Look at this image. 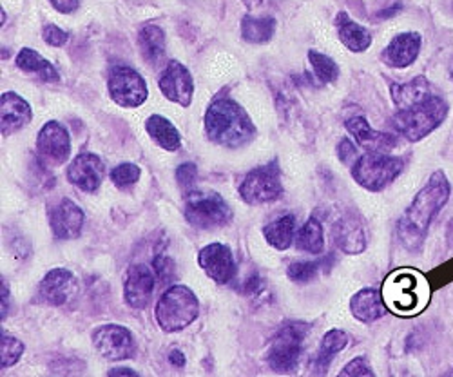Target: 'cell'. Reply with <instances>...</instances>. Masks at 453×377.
Here are the masks:
<instances>
[{
    "label": "cell",
    "mask_w": 453,
    "mask_h": 377,
    "mask_svg": "<svg viewBox=\"0 0 453 377\" xmlns=\"http://www.w3.org/2000/svg\"><path fill=\"white\" fill-rule=\"evenodd\" d=\"M145 129H147L149 136L153 138L162 149H167V150L180 149L181 136H180L178 129L167 119H164L160 115L149 117L145 122Z\"/></svg>",
    "instance_id": "obj_30"
},
{
    "label": "cell",
    "mask_w": 453,
    "mask_h": 377,
    "mask_svg": "<svg viewBox=\"0 0 453 377\" xmlns=\"http://www.w3.org/2000/svg\"><path fill=\"white\" fill-rule=\"evenodd\" d=\"M451 6H453V0H451Z\"/></svg>",
    "instance_id": "obj_48"
},
{
    "label": "cell",
    "mask_w": 453,
    "mask_h": 377,
    "mask_svg": "<svg viewBox=\"0 0 453 377\" xmlns=\"http://www.w3.org/2000/svg\"><path fill=\"white\" fill-rule=\"evenodd\" d=\"M243 3H245V6H247L249 10H254V8L261 6V3H263V0H243Z\"/></svg>",
    "instance_id": "obj_46"
},
{
    "label": "cell",
    "mask_w": 453,
    "mask_h": 377,
    "mask_svg": "<svg viewBox=\"0 0 453 377\" xmlns=\"http://www.w3.org/2000/svg\"><path fill=\"white\" fill-rule=\"evenodd\" d=\"M169 361H171L174 366H178V368L185 366V356H183L181 350H178V349H174V350L169 354Z\"/></svg>",
    "instance_id": "obj_43"
},
{
    "label": "cell",
    "mask_w": 453,
    "mask_h": 377,
    "mask_svg": "<svg viewBox=\"0 0 453 377\" xmlns=\"http://www.w3.org/2000/svg\"><path fill=\"white\" fill-rule=\"evenodd\" d=\"M105 176L104 162L93 153H82L67 167V180L84 193H93L102 185Z\"/></svg>",
    "instance_id": "obj_16"
},
{
    "label": "cell",
    "mask_w": 453,
    "mask_h": 377,
    "mask_svg": "<svg viewBox=\"0 0 453 377\" xmlns=\"http://www.w3.org/2000/svg\"><path fill=\"white\" fill-rule=\"evenodd\" d=\"M337 155L345 164H349L352 160L356 162L357 160V149H356V145L350 140L345 138V140L339 142V145H337Z\"/></svg>",
    "instance_id": "obj_41"
},
{
    "label": "cell",
    "mask_w": 453,
    "mask_h": 377,
    "mask_svg": "<svg viewBox=\"0 0 453 377\" xmlns=\"http://www.w3.org/2000/svg\"><path fill=\"white\" fill-rule=\"evenodd\" d=\"M343 375H373L372 368L366 365L365 358H356L352 359L343 370H342Z\"/></svg>",
    "instance_id": "obj_40"
},
{
    "label": "cell",
    "mask_w": 453,
    "mask_h": 377,
    "mask_svg": "<svg viewBox=\"0 0 453 377\" xmlns=\"http://www.w3.org/2000/svg\"><path fill=\"white\" fill-rule=\"evenodd\" d=\"M339 39L354 53H361L370 48L372 44V35L366 27L354 22L347 13H339L335 19Z\"/></svg>",
    "instance_id": "obj_24"
},
{
    "label": "cell",
    "mask_w": 453,
    "mask_h": 377,
    "mask_svg": "<svg viewBox=\"0 0 453 377\" xmlns=\"http://www.w3.org/2000/svg\"><path fill=\"white\" fill-rule=\"evenodd\" d=\"M138 44L147 62L157 64L165 55V33L158 26H143L138 33Z\"/></svg>",
    "instance_id": "obj_29"
},
{
    "label": "cell",
    "mask_w": 453,
    "mask_h": 377,
    "mask_svg": "<svg viewBox=\"0 0 453 377\" xmlns=\"http://www.w3.org/2000/svg\"><path fill=\"white\" fill-rule=\"evenodd\" d=\"M345 126L356 138L357 145L372 150V153H390L394 147H397V136L372 129L365 117H352L347 120Z\"/></svg>",
    "instance_id": "obj_18"
},
{
    "label": "cell",
    "mask_w": 453,
    "mask_h": 377,
    "mask_svg": "<svg viewBox=\"0 0 453 377\" xmlns=\"http://www.w3.org/2000/svg\"><path fill=\"white\" fill-rule=\"evenodd\" d=\"M349 343V335L343 330H330L325 334V337L321 339V345L319 350L316 354V361H314V372L323 375L328 372V366L332 363V359L339 354L343 352V349Z\"/></svg>",
    "instance_id": "obj_25"
},
{
    "label": "cell",
    "mask_w": 453,
    "mask_h": 377,
    "mask_svg": "<svg viewBox=\"0 0 453 377\" xmlns=\"http://www.w3.org/2000/svg\"><path fill=\"white\" fill-rule=\"evenodd\" d=\"M196 174H198V169L195 164H183L178 167L176 171V178H178V183L181 185V188H185V191H193L195 188V181H196Z\"/></svg>",
    "instance_id": "obj_37"
},
{
    "label": "cell",
    "mask_w": 453,
    "mask_h": 377,
    "mask_svg": "<svg viewBox=\"0 0 453 377\" xmlns=\"http://www.w3.org/2000/svg\"><path fill=\"white\" fill-rule=\"evenodd\" d=\"M334 242L347 254H359L366 249V235L354 214L339 218L334 225Z\"/></svg>",
    "instance_id": "obj_22"
},
{
    "label": "cell",
    "mask_w": 453,
    "mask_h": 377,
    "mask_svg": "<svg viewBox=\"0 0 453 377\" xmlns=\"http://www.w3.org/2000/svg\"><path fill=\"white\" fill-rule=\"evenodd\" d=\"M153 269L157 273V276H160L162 280H171L174 274V265L173 261L165 256H157L153 261Z\"/></svg>",
    "instance_id": "obj_39"
},
{
    "label": "cell",
    "mask_w": 453,
    "mask_h": 377,
    "mask_svg": "<svg viewBox=\"0 0 453 377\" xmlns=\"http://www.w3.org/2000/svg\"><path fill=\"white\" fill-rule=\"evenodd\" d=\"M319 269L318 261H294L287 269V276L294 283H309L311 280L316 278Z\"/></svg>",
    "instance_id": "obj_35"
},
{
    "label": "cell",
    "mask_w": 453,
    "mask_h": 377,
    "mask_svg": "<svg viewBox=\"0 0 453 377\" xmlns=\"http://www.w3.org/2000/svg\"><path fill=\"white\" fill-rule=\"evenodd\" d=\"M350 311L356 319L363 323H370L385 316L387 305L383 294L375 289H363L350 299Z\"/></svg>",
    "instance_id": "obj_23"
},
{
    "label": "cell",
    "mask_w": 453,
    "mask_h": 377,
    "mask_svg": "<svg viewBox=\"0 0 453 377\" xmlns=\"http://www.w3.org/2000/svg\"><path fill=\"white\" fill-rule=\"evenodd\" d=\"M77 289L79 281L73 273L65 269H53L41 283V296L44 297L46 304L60 307L67 304L74 292H77Z\"/></svg>",
    "instance_id": "obj_19"
},
{
    "label": "cell",
    "mask_w": 453,
    "mask_h": 377,
    "mask_svg": "<svg viewBox=\"0 0 453 377\" xmlns=\"http://www.w3.org/2000/svg\"><path fill=\"white\" fill-rule=\"evenodd\" d=\"M42 36L44 41L50 44V46H55V48H62L65 46V42L69 41V33H65L64 29H60L58 26H46L44 31H42Z\"/></svg>",
    "instance_id": "obj_38"
},
{
    "label": "cell",
    "mask_w": 453,
    "mask_h": 377,
    "mask_svg": "<svg viewBox=\"0 0 453 377\" xmlns=\"http://www.w3.org/2000/svg\"><path fill=\"white\" fill-rule=\"evenodd\" d=\"M428 281L415 271H397L383 285L385 305L395 314H415L428 304Z\"/></svg>",
    "instance_id": "obj_3"
},
{
    "label": "cell",
    "mask_w": 453,
    "mask_h": 377,
    "mask_svg": "<svg viewBox=\"0 0 453 377\" xmlns=\"http://www.w3.org/2000/svg\"><path fill=\"white\" fill-rule=\"evenodd\" d=\"M51 4L60 13H73L81 6V0H51Z\"/></svg>",
    "instance_id": "obj_42"
},
{
    "label": "cell",
    "mask_w": 453,
    "mask_h": 377,
    "mask_svg": "<svg viewBox=\"0 0 453 377\" xmlns=\"http://www.w3.org/2000/svg\"><path fill=\"white\" fill-rule=\"evenodd\" d=\"M198 263L207 276L219 285L229 283L238 271L231 249L223 243H211L203 247L198 254Z\"/></svg>",
    "instance_id": "obj_14"
},
{
    "label": "cell",
    "mask_w": 453,
    "mask_h": 377,
    "mask_svg": "<svg viewBox=\"0 0 453 377\" xmlns=\"http://www.w3.org/2000/svg\"><path fill=\"white\" fill-rule=\"evenodd\" d=\"M281 173L278 164H267L250 171L240 185V196L245 204L261 205L281 196Z\"/></svg>",
    "instance_id": "obj_9"
},
{
    "label": "cell",
    "mask_w": 453,
    "mask_h": 377,
    "mask_svg": "<svg viewBox=\"0 0 453 377\" xmlns=\"http://www.w3.org/2000/svg\"><path fill=\"white\" fill-rule=\"evenodd\" d=\"M36 155L51 167L62 165L71 155V138L67 129L55 120L48 122L36 138Z\"/></svg>",
    "instance_id": "obj_12"
},
{
    "label": "cell",
    "mask_w": 453,
    "mask_h": 377,
    "mask_svg": "<svg viewBox=\"0 0 453 377\" xmlns=\"http://www.w3.org/2000/svg\"><path fill=\"white\" fill-rule=\"evenodd\" d=\"M419 51H421V35L408 31L394 36L392 42L383 53V58L390 67L401 69L413 64L415 58L419 57Z\"/></svg>",
    "instance_id": "obj_21"
},
{
    "label": "cell",
    "mask_w": 453,
    "mask_h": 377,
    "mask_svg": "<svg viewBox=\"0 0 453 377\" xmlns=\"http://www.w3.org/2000/svg\"><path fill=\"white\" fill-rule=\"evenodd\" d=\"M107 88L111 98L124 107H138L147 100V84L134 69L117 65L109 71Z\"/></svg>",
    "instance_id": "obj_10"
},
{
    "label": "cell",
    "mask_w": 453,
    "mask_h": 377,
    "mask_svg": "<svg viewBox=\"0 0 453 377\" xmlns=\"http://www.w3.org/2000/svg\"><path fill=\"white\" fill-rule=\"evenodd\" d=\"M24 354V343L19 342L8 332H3V343H0V359H3V368L13 366L19 363L20 356Z\"/></svg>",
    "instance_id": "obj_34"
},
{
    "label": "cell",
    "mask_w": 453,
    "mask_h": 377,
    "mask_svg": "<svg viewBox=\"0 0 453 377\" xmlns=\"http://www.w3.org/2000/svg\"><path fill=\"white\" fill-rule=\"evenodd\" d=\"M109 373L111 375H122V373H129V375H136V372L134 370H131V368H112V370H109Z\"/></svg>",
    "instance_id": "obj_44"
},
{
    "label": "cell",
    "mask_w": 453,
    "mask_h": 377,
    "mask_svg": "<svg viewBox=\"0 0 453 377\" xmlns=\"http://www.w3.org/2000/svg\"><path fill=\"white\" fill-rule=\"evenodd\" d=\"M296 247L309 254H319L325 249V235L318 218H311L296 235Z\"/></svg>",
    "instance_id": "obj_32"
},
{
    "label": "cell",
    "mask_w": 453,
    "mask_h": 377,
    "mask_svg": "<svg viewBox=\"0 0 453 377\" xmlns=\"http://www.w3.org/2000/svg\"><path fill=\"white\" fill-rule=\"evenodd\" d=\"M31 107L29 104L19 96L17 93H4L0 98V127H3V135H13L26 127L31 122Z\"/></svg>",
    "instance_id": "obj_20"
},
{
    "label": "cell",
    "mask_w": 453,
    "mask_h": 377,
    "mask_svg": "<svg viewBox=\"0 0 453 377\" xmlns=\"http://www.w3.org/2000/svg\"><path fill=\"white\" fill-rule=\"evenodd\" d=\"M432 86L425 77H418L406 84H394L392 86V98L397 105V109L410 107L413 104H419L432 96Z\"/></svg>",
    "instance_id": "obj_26"
},
{
    "label": "cell",
    "mask_w": 453,
    "mask_h": 377,
    "mask_svg": "<svg viewBox=\"0 0 453 377\" xmlns=\"http://www.w3.org/2000/svg\"><path fill=\"white\" fill-rule=\"evenodd\" d=\"M185 218L196 229L225 227L233 219V211L218 193L188 191L185 202Z\"/></svg>",
    "instance_id": "obj_7"
},
{
    "label": "cell",
    "mask_w": 453,
    "mask_h": 377,
    "mask_svg": "<svg viewBox=\"0 0 453 377\" xmlns=\"http://www.w3.org/2000/svg\"><path fill=\"white\" fill-rule=\"evenodd\" d=\"M155 276V269L143 265V263H138L127 271L124 290L126 301L133 309H145L150 304L157 285Z\"/></svg>",
    "instance_id": "obj_17"
},
{
    "label": "cell",
    "mask_w": 453,
    "mask_h": 377,
    "mask_svg": "<svg viewBox=\"0 0 453 377\" xmlns=\"http://www.w3.org/2000/svg\"><path fill=\"white\" fill-rule=\"evenodd\" d=\"M309 60H311V65L316 73V77L323 84H330V82L337 81L339 67L330 57H326L323 53H318V51H309Z\"/></svg>",
    "instance_id": "obj_33"
},
{
    "label": "cell",
    "mask_w": 453,
    "mask_h": 377,
    "mask_svg": "<svg viewBox=\"0 0 453 377\" xmlns=\"http://www.w3.org/2000/svg\"><path fill=\"white\" fill-rule=\"evenodd\" d=\"M205 131L211 142L225 147L245 145L256 135V127L245 109L229 98H219L211 104L205 115Z\"/></svg>",
    "instance_id": "obj_2"
},
{
    "label": "cell",
    "mask_w": 453,
    "mask_h": 377,
    "mask_svg": "<svg viewBox=\"0 0 453 377\" xmlns=\"http://www.w3.org/2000/svg\"><path fill=\"white\" fill-rule=\"evenodd\" d=\"M449 77H451V81H453V60H451V64H449Z\"/></svg>",
    "instance_id": "obj_47"
},
{
    "label": "cell",
    "mask_w": 453,
    "mask_h": 377,
    "mask_svg": "<svg viewBox=\"0 0 453 377\" xmlns=\"http://www.w3.org/2000/svg\"><path fill=\"white\" fill-rule=\"evenodd\" d=\"M448 115V104L439 95L399 109L394 115V127L410 142H419L437 129Z\"/></svg>",
    "instance_id": "obj_4"
},
{
    "label": "cell",
    "mask_w": 453,
    "mask_h": 377,
    "mask_svg": "<svg viewBox=\"0 0 453 377\" xmlns=\"http://www.w3.org/2000/svg\"><path fill=\"white\" fill-rule=\"evenodd\" d=\"M96 352L107 361H124L134 356V339L131 332L120 325H104L93 334Z\"/></svg>",
    "instance_id": "obj_11"
},
{
    "label": "cell",
    "mask_w": 453,
    "mask_h": 377,
    "mask_svg": "<svg viewBox=\"0 0 453 377\" xmlns=\"http://www.w3.org/2000/svg\"><path fill=\"white\" fill-rule=\"evenodd\" d=\"M305 323H287L273 337L269 349V365L278 373H288L296 368L301 352H303V342L309 332Z\"/></svg>",
    "instance_id": "obj_8"
},
{
    "label": "cell",
    "mask_w": 453,
    "mask_h": 377,
    "mask_svg": "<svg viewBox=\"0 0 453 377\" xmlns=\"http://www.w3.org/2000/svg\"><path fill=\"white\" fill-rule=\"evenodd\" d=\"M6 294H8V289H6V281L3 280V318H6V309H8V305H6Z\"/></svg>",
    "instance_id": "obj_45"
},
{
    "label": "cell",
    "mask_w": 453,
    "mask_h": 377,
    "mask_svg": "<svg viewBox=\"0 0 453 377\" xmlns=\"http://www.w3.org/2000/svg\"><path fill=\"white\" fill-rule=\"evenodd\" d=\"M200 314L196 294L185 287L167 289L157 305V321L164 332H178L191 325Z\"/></svg>",
    "instance_id": "obj_5"
},
{
    "label": "cell",
    "mask_w": 453,
    "mask_h": 377,
    "mask_svg": "<svg viewBox=\"0 0 453 377\" xmlns=\"http://www.w3.org/2000/svg\"><path fill=\"white\" fill-rule=\"evenodd\" d=\"M403 160L397 157H388V153H365L354 162L352 176L354 180L368 188V191H383L401 173Z\"/></svg>",
    "instance_id": "obj_6"
},
{
    "label": "cell",
    "mask_w": 453,
    "mask_h": 377,
    "mask_svg": "<svg viewBox=\"0 0 453 377\" xmlns=\"http://www.w3.org/2000/svg\"><path fill=\"white\" fill-rule=\"evenodd\" d=\"M276 31V20L273 17H243L242 36L250 44H267Z\"/></svg>",
    "instance_id": "obj_31"
},
{
    "label": "cell",
    "mask_w": 453,
    "mask_h": 377,
    "mask_svg": "<svg viewBox=\"0 0 453 377\" xmlns=\"http://www.w3.org/2000/svg\"><path fill=\"white\" fill-rule=\"evenodd\" d=\"M50 225L58 240L79 238L84 227V211L69 198H62L50 205Z\"/></svg>",
    "instance_id": "obj_13"
},
{
    "label": "cell",
    "mask_w": 453,
    "mask_h": 377,
    "mask_svg": "<svg viewBox=\"0 0 453 377\" xmlns=\"http://www.w3.org/2000/svg\"><path fill=\"white\" fill-rule=\"evenodd\" d=\"M140 180V167L134 164H120L111 171V181L117 187H129Z\"/></svg>",
    "instance_id": "obj_36"
},
{
    "label": "cell",
    "mask_w": 453,
    "mask_h": 377,
    "mask_svg": "<svg viewBox=\"0 0 453 377\" xmlns=\"http://www.w3.org/2000/svg\"><path fill=\"white\" fill-rule=\"evenodd\" d=\"M449 198V183L444 173L432 174L428 183L415 196L397 223V235L408 250H419L425 243L434 218L441 212Z\"/></svg>",
    "instance_id": "obj_1"
},
{
    "label": "cell",
    "mask_w": 453,
    "mask_h": 377,
    "mask_svg": "<svg viewBox=\"0 0 453 377\" xmlns=\"http://www.w3.org/2000/svg\"><path fill=\"white\" fill-rule=\"evenodd\" d=\"M17 67L26 71V73H33L39 74V79L44 82H58V71L55 69V65L46 60L41 53H36L29 48H24L19 55H17Z\"/></svg>",
    "instance_id": "obj_27"
},
{
    "label": "cell",
    "mask_w": 453,
    "mask_h": 377,
    "mask_svg": "<svg viewBox=\"0 0 453 377\" xmlns=\"http://www.w3.org/2000/svg\"><path fill=\"white\" fill-rule=\"evenodd\" d=\"M263 235H265V240L274 249H278V250L288 249L296 236V218L292 214L280 216L278 219L265 225Z\"/></svg>",
    "instance_id": "obj_28"
},
{
    "label": "cell",
    "mask_w": 453,
    "mask_h": 377,
    "mask_svg": "<svg viewBox=\"0 0 453 377\" xmlns=\"http://www.w3.org/2000/svg\"><path fill=\"white\" fill-rule=\"evenodd\" d=\"M160 89L167 100L183 107L191 105L195 95V82L191 73H188V69L181 62L171 60L160 77Z\"/></svg>",
    "instance_id": "obj_15"
}]
</instances>
